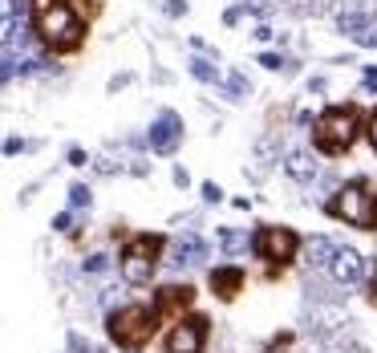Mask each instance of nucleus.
Wrapping results in <instances>:
<instances>
[{"mask_svg": "<svg viewBox=\"0 0 377 353\" xmlns=\"http://www.w3.org/2000/svg\"><path fill=\"white\" fill-rule=\"evenodd\" d=\"M325 212L333 220H345L361 231H374L377 227V195L369 187V179H349L345 187H336L333 199L325 203Z\"/></svg>", "mask_w": 377, "mask_h": 353, "instance_id": "2", "label": "nucleus"}, {"mask_svg": "<svg viewBox=\"0 0 377 353\" xmlns=\"http://www.w3.org/2000/svg\"><path fill=\"white\" fill-rule=\"evenodd\" d=\"M195 305V288L191 284H163L155 293V312L159 321H183V312Z\"/></svg>", "mask_w": 377, "mask_h": 353, "instance_id": "8", "label": "nucleus"}, {"mask_svg": "<svg viewBox=\"0 0 377 353\" xmlns=\"http://www.w3.org/2000/svg\"><path fill=\"white\" fill-rule=\"evenodd\" d=\"M187 65H191V73H195L199 82H207V86H215V82H223V78H219V69H215L211 61H203V57H191Z\"/></svg>", "mask_w": 377, "mask_h": 353, "instance_id": "16", "label": "nucleus"}, {"mask_svg": "<svg viewBox=\"0 0 377 353\" xmlns=\"http://www.w3.org/2000/svg\"><path fill=\"white\" fill-rule=\"evenodd\" d=\"M329 272H333L336 284H357V280H361V272H365V260H361L353 248H336Z\"/></svg>", "mask_w": 377, "mask_h": 353, "instance_id": "11", "label": "nucleus"}, {"mask_svg": "<svg viewBox=\"0 0 377 353\" xmlns=\"http://www.w3.org/2000/svg\"><path fill=\"white\" fill-rule=\"evenodd\" d=\"M203 199H207V203H219V199H223V191H219L215 183H203Z\"/></svg>", "mask_w": 377, "mask_h": 353, "instance_id": "24", "label": "nucleus"}, {"mask_svg": "<svg viewBox=\"0 0 377 353\" xmlns=\"http://www.w3.org/2000/svg\"><path fill=\"white\" fill-rule=\"evenodd\" d=\"M163 248H167V236H134L130 244L122 248V276L130 284H150V276L159 272V260H163Z\"/></svg>", "mask_w": 377, "mask_h": 353, "instance_id": "5", "label": "nucleus"}, {"mask_svg": "<svg viewBox=\"0 0 377 353\" xmlns=\"http://www.w3.org/2000/svg\"><path fill=\"white\" fill-rule=\"evenodd\" d=\"M251 248H255V256H260V260L284 268V264H293L296 252H300V236H296L293 227H276V223H268V227H260V231H255Z\"/></svg>", "mask_w": 377, "mask_h": 353, "instance_id": "6", "label": "nucleus"}, {"mask_svg": "<svg viewBox=\"0 0 377 353\" xmlns=\"http://www.w3.org/2000/svg\"><path fill=\"white\" fill-rule=\"evenodd\" d=\"M357 126H361V114H357V106H329L321 118H317V126H312V146L321 150V155H345L353 142H357Z\"/></svg>", "mask_w": 377, "mask_h": 353, "instance_id": "3", "label": "nucleus"}, {"mask_svg": "<svg viewBox=\"0 0 377 353\" xmlns=\"http://www.w3.org/2000/svg\"><path fill=\"white\" fill-rule=\"evenodd\" d=\"M33 29L53 53H73L85 41V21L73 12L69 0H33Z\"/></svg>", "mask_w": 377, "mask_h": 353, "instance_id": "1", "label": "nucleus"}, {"mask_svg": "<svg viewBox=\"0 0 377 353\" xmlns=\"http://www.w3.org/2000/svg\"><path fill=\"white\" fill-rule=\"evenodd\" d=\"M207 333H211V321L203 312H191V317L174 321V329L167 337V353H203Z\"/></svg>", "mask_w": 377, "mask_h": 353, "instance_id": "7", "label": "nucleus"}, {"mask_svg": "<svg viewBox=\"0 0 377 353\" xmlns=\"http://www.w3.org/2000/svg\"><path fill=\"white\" fill-rule=\"evenodd\" d=\"M183 142V118L174 110H163L155 122H150V150L155 155H174Z\"/></svg>", "mask_w": 377, "mask_h": 353, "instance_id": "9", "label": "nucleus"}, {"mask_svg": "<svg viewBox=\"0 0 377 353\" xmlns=\"http://www.w3.org/2000/svg\"><path fill=\"white\" fill-rule=\"evenodd\" d=\"M21 150H25V142H21V138H8V142H4V155H21Z\"/></svg>", "mask_w": 377, "mask_h": 353, "instance_id": "27", "label": "nucleus"}, {"mask_svg": "<svg viewBox=\"0 0 377 353\" xmlns=\"http://www.w3.org/2000/svg\"><path fill=\"white\" fill-rule=\"evenodd\" d=\"M223 86H227V93H231L236 102H240V98H248V93H251V82L244 78V73H227V82H223Z\"/></svg>", "mask_w": 377, "mask_h": 353, "instance_id": "17", "label": "nucleus"}, {"mask_svg": "<svg viewBox=\"0 0 377 353\" xmlns=\"http://www.w3.org/2000/svg\"><path fill=\"white\" fill-rule=\"evenodd\" d=\"M284 171H288L296 183H312V179H317V163H312V155H304V150H293V155L284 159Z\"/></svg>", "mask_w": 377, "mask_h": 353, "instance_id": "14", "label": "nucleus"}, {"mask_svg": "<svg viewBox=\"0 0 377 353\" xmlns=\"http://www.w3.org/2000/svg\"><path fill=\"white\" fill-rule=\"evenodd\" d=\"M336 25H341V33L357 37V33H365V29H369V16H365V12H357V8H349V12H341V16H336Z\"/></svg>", "mask_w": 377, "mask_h": 353, "instance_id": "15", "label": "nucleus"}, {"mask_svg": "<svg viewBox=\"0 0 377 353\" xmlns=\"http://www.w3.org/2000/svg\"><path fill=\"white\" fill-rule=\"evenodd\" d=\"M207 260V244L195 236V231H187L179 244H174V256H170V264L183 268V264H203Z\"/></svg>", "mask_w": 377, "mask_h": 353, "instance_id": "12", "label": "nucleus"}, {"mask_svg": "<svg viewBox=\"0 0 377 353\" xmlns=\"http://www.w3.org/2000/svg\"><path fill=\"white\" fill-rule=\"evenodd\" d=\"M187 12V0H167V16H183Z\"/></svg>", "mask_w": 377, "mask_h": 353, "instance_id": "25", "label": "nucleus"}, {"mask_svg": "<svg viewBox=\"0 0 377 353\" xmlns=\"http://www.w3.org/2000/svg\"><path fill=\"white\" fill-rule=\"evenodd\" d=\"M353 41H357V45H365V49H377V29H365V33H357Z\"/></svg>", "mask_w": 377, "mask_h": 353, "instance_id": "20", "label": "nucleus"}, {"mask_svg": "<svg viewBox=\"0 0 377 353\" xmlns=\"http://www.w3.org/2000/svg\"><path fill=\"white\" fill-rule=\"evenodd\" d=\"M159 312L146 309V305H122V309L110 312V321H106V333H110V341L114 345H122V350H142L155 333H159Z\"/></svg>", "mask_w": 377, "mask_h": 353, "instance_id": "4", "label": "nucleus"}, {"mask_svg": "<svg viewBox=\"0 0 377 353\" xmlns=\"http://www.w3.org/2000/svg\"><path fill=\"white\" fill-rule=\"evenodd\" d=\"M369 142H374V150H377V110H374V118H369Z\"/></svg>", "mask_w": 377, "mask_h": 353, "instance_id": "29", "label": "nucleus"}, {"mask_svg": "<svg viewBox=\"0 0 377 353\" xmlns=\"http://www.w3.org/2000/svg\"><path fill=\"white\" fill-rule=\"evenodd\" d=\"M69 203H73V207H89V187H85V183H73V187H69Z\"/></svg>", "mask_w": 377, "mask_h": 353, "instance_id": "19", "label": "nucleus"}, {"mask_svg": "<svg viewBox=\"0 0 377 353\" xmlns=\"http://www.w3.org/2000/svg\"><path fill=\"white\" fill-rule=\"evenodd\" d=\"M260 65H264V69H280L284 61H280V53H260Z\"/></svg>", "mask_w": 377, "mask_h": 353, "instance_id": "21", "label": "nucleus"}, {"mask_svg": "<svg viewBox=\"0 0 377 353\" xmlns=\"http://www.w3.org/2000/svg\"><path fill=\"white\" fill-rule=\"evenodd\" d=\"M207 284H211V293H215L219 301H236V297L244 293L248 276H244V268L240 264H223V268H211Z\"/></svg>", "mask_w": 377, "mask_h": 353, "instance_id": "10", "label": "nucleus"}, {"mask_svg": "<svg viewBox=\"0 0 377 353\" xmlns=\"http://www.w3.org/2000/svg\"><path fill=\"white\" fill-rule=\"evenodd\" d=\"M333 256H336V244L329 240V236H312V240L304 244V260H308L312 268H329Z\"/></svg>", "mask_w": 377, "mask_h": 353, "instance_id": "13", "label": "nucleus"}, {"mask_svg": "<svg viewBox=\"0 0 377 353\" xmlns=\"http://www.w3.org/2000/svg\"><path fill=\"white\" fill-rule=\"evenodd\" d=\"M89 159H85V150L82 146H69V167H85Z\"/></svg>", "mask_w": 377, "mask_h": 353, "instance_id": "23", "label": "nucleus"}, {"mask_svg": "<svg viewBox=\"0 0 377 353\" xmlns=\"http://www.w3.org/2000/svg\"><path fill=\"white\" fill-rule=\"evenodd\" d=\"M82 268H85V272H102V268H106V256H85Z\"/></svg>", "mask_w": 377, "mask_h": 353, "instance_id": "22", "label": "nucleus"}, {"mask_svg": "<svg viewBox=\"0 0 377 353\" xmlns=\"http://www.w3.org/2000/svg\"><path fill=\"white\" fill-rule=\"evenodd\" d=\"M369 301L377 305V260H374V272H369Z\"/></svg>", "mask_w": 377, "mask_h": 353, "instance_id": "28", "label": "nucleus"}, {"mask_svg": "<svg viewBox=\"0 0 377 353\" xmlns=\"http://www.w3.org/2000/svg\"><path fill=\"white\" fill-rule=\"evenodd\" d=\"M69 212H61V216H53V231H69Z\"/></svg>", "mask_w": 377, "mask_h": 353, "instance_id": "26", "label": "nucleus"}, {"mask_svg": "<svg viewBox=\"0 0 377 353\" xmlns=\"http://www.w3.org/2000/svg\"><path fill=\"white\" fill-rule=\"evenodd\" d=\"M219 244H223L227 252H240V248L248 244V236H240V231H231V227H223V231H219Z\"/></svg>", "mask_w": 377, "mask_h": 353, "instance_id": "18", "label": "nucleus"}, {"mask_svg": "<svg viewBox=\"0 0 377 353\" xmlns=\"http://www.w3.org/2000/svg\"><path fill=\"white\" fill-rule=\"evenodd\" d=\"M365 78H369V82H377V65H369V69H365Z\"/></svg>", "mask_w": 377, "mask_h": 353, "instance_id": "30", "label": "nucleus"}]
</instances>
